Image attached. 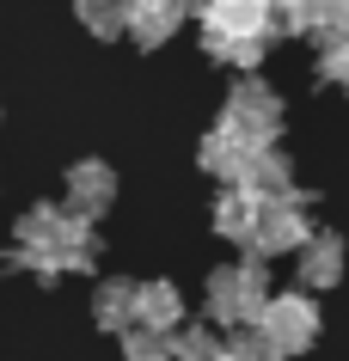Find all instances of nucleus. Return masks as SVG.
Returning a JSON list of instances; mask_svg holds the SVG:
<instances>
[{"label":"nucleus","mask_w":349,"mask_h":361,"mask_svg":"<svg viewBox=\"0 0 349 361\" xmlns=\"http://www.w3.org/2000/svg\"><path fill=\"white\" fill-rule=\"evenodd\" d=\"M190 19H202L209 61H227L239 74H257V61L270 56V43H276L270 0H202Z\"/></svg>","instance_id":"nucleus-1"},{"label":"nucleus","mask_w":349,"mask_h":361,"mask_svg":"<svg viewBox=\"0 0 349 361\" xmlns=\"http://www.w3.org/2000/svg\"><path fill=\"white\" fill-rule=\"evenodd\" d=\"M264 300H270V264L257 251H245L239 264H221L209 276V324H227V331L257 324Z\"/></svg>","instance_id":"nucleus-2"},{"label":"nucleus","mask_w":349,"mask_h":361,"mask_svg":"<svg viewBox=\"0 0 349 361\" xmlns=\"http://www.w3.org/2000/svg\"><path fill=\"white\" fill-rule=\"evenodd\" d=\"M282 92L264 86L257 74H239L227 86V104H221V129H233L239 141H252V147H276V135H282Z\"/></svg>","instance_id":"nucleus-3"},{"label":"nucleus","mask_w":349,"mask_h":361,"mask_svg":"<svg viewBox=\"0 0 349 361\" xmlns=\"http://www.w3.org/2000/svg\"><path fill=\"white\" fill-rule=\"evenodd\" d=\"M252 331L270 343L282 361H288V355H307L312 343H319V306H312V294H300V288H294V294H270Z\"/></svg>","instance_id":"nucleus-4"},{"label":"nucleus","mask_w":349,"mask_h":361,"mask_svg":"<svg viewBox=\"0 0 349 361\" xmlns=\"http://www.w3.org/2000/svg\"><path fill=\"white\" fill-rule=\"evenodd\" d=\"M312 196L307 190H288V196H270L264 209H257V239L252 251L270 264V257H288V251H300L312 239Z\"/></svg>","instance_id":"nucleus-5"},{"label":"nucleus","mask_w":349,"mask_h":361,"mask_svg":"<svg viewBox=\"0 0 349 361\" xmlns=\"http://www.w3.org/2000/svg\"><path fill=\"white\" fill-rule=\"evenodd\" d=\"M190 13H196V0H129L123 37H135L141 49H159V43H172L190 25Z\"/></svg>","instance_id":"nucleus-6"},{"label":"nucleus","mask_w":349,"mask_h":361,"mask_svg":"<svg viewBox=\"0 0 349 361\" xmlns=\"http://www.w3.org/2000/svg\"><path fill=\"white\" fill-rule=\"evenodd\" d=\"M257 153H264V147H252V141H239L233 129H221V123H214V129L202 135V147H196V166L209 171V178H221L227 190H245Z\"/></svg>","instance_id":"nucleus-7"},{"label":"nucleus","mask_w":349,"mask_h":361,"mask_svg":"<svg viewBox=\"0 0 349 361\" xmlns=\"http://www.w3.org/2000/svg\"><path fill=\"white\" fill-rule=\"evenodd\" d=\"M116 202V171L104 166V159H80V166H68V214H80V221H92Z\"/></svg>","instance_id":"nucleus-8"},{"label":"nucleus","mask_w":349,"mask_h":361,"mask_svg":"<svg viewBox=\"0 0 349 361\" xmlns=\"http://www.w3.org/2000/svg\"><path fill=\"white\" fill-rule=\"evenodd\" d=\"M276 37H331L343 31V0H270Z\"/></svg>","instance_id":"nucleus-9"},{"label":"nucleus","mask_w":349,"mask_h":361,"mask_svg":"<svg viewBox=\"0 0 349 361\" xmlns=\"http://www.w3.org/2000/svg\"><path fill=\"white\" fill-rule=\"evenodd\" d=\"M294 257H300V294H325L343 282V239L337 233H312Z\"/></svg>","instance_id":"nucleus-10"},{"label":"nucleus","mask_w":349,"mask_h":361,"mask_svg":"<svg viewBox=\"0 0 349 361\" xmlns=\"http://www.w3.org/2000/svg\"><path fill=\"white\" fill-rule=\"evenodd\" d=\"M135 324L172 337L178 324H184V294H178V282H135Z\"/></svg>","instance_id":"nucleus-11"},{"label":"nucleus","mask_w":349,"mask_h":361,"mask_svg":"<svg viewBox=\"0 0 349 361\" xmlns=\"http://www.w3.org/2000/svg\"><path fill=\"white\" fill-rule=\"evenodd\" d=\"M257 209H264V196H252V190H221V196H214V233H221L227 245L252 251V239H257Z\"/></svg>","instance_id":"nucleus-12"},{"label":"nucleus","mask_w":349,"mask_h":361,"mask_svg":"<svg viewBox=\"0 0 349 361\" xmlns=\"http://www.w3.org/2000/svg\"><path fill=\"white\" fill-rule=\"evenodd\" d=\"M92 324H98V331H116V337L135 324V282H129V276H104V282H98Z\"/></svg>","instance_id":"nucleus-13"},{"label":"nucleus","mask_w":349,"mask_h":361,"mask_svg":"<svg viewBox=\"0 0 349 361\" xmlns=\"http://www.w3.org/2000/svg\"><path fill=\"white\" fill-rule=\"evenodd\" d=\"M61 221H68V209H56V202H31V209L19 214V227H13V245H19V251H56Z\"/></svg>","instance_id":"nucleus-14"},{"label":"nucleus","mask_w":349,"mask_h":361,"mask_svg":"<svg viewBox=\"0 0 349 361\" xmlns=\"http://www.w3.org/2000/svg\"><path fill=\"white\" fill-rule=\"evenodd\" d=\"M245 190L264 196V202H270V196L300 190V184H294V159H288L282 147H264V153H257V166H252V178H245Z\"/></svg>","instance_id":"nucleus-15"},{"label":"nucleus","mask_w":349,"mask_h":361,"mask_svg":"<svg viewBox=\"0 0 349 361\" xmlns=\"http://www.w3.org/2000/svg\"><path fill=\"white\" fill-rule=\"evenodd\" d=\"M74 13H80V25H86L92 37L116 43V37H123V13H129V0H74Z\"/></svg>","instance_id":"nucleus-16"},{"label":"nucleus","mask_w":349,"mask_h":361,"mask_svg":"<svg viewBox=\"0 0 349 361\" xmlns=\"http://www.w3.org/2000/svg\"><path fill=\"white\" fill-rule=\"evenodd\" d=\"M172 361H221V337H214V324H178L172 331Z\"/></svg>","instance_id":"nucleus-17"},{"label":"nucleus","mask_w":349,"mask_h":361,"mask_svg":"<svg viewBox=\"0 0 349 361\" xmlns=\"http://www.w3.org/2000/svg\"><path fill=\"white\" fill-rule=\"evenodd\" d=\"M123 361H172V337L129 324V331H123Z\"/></svg>","instance_id":"nucleus-18"},{"label":"nucleus","mask_w":349,"mask_h":361,"mask_svg":"<svg viewBox=\"0 0 349 361\" xmlns=\"http://www.w3.org/2000/svg\"><path fill=\"white\" fill-rule=\"evenodd\" d=\"M343 74H349V49H343V31H331V37H319V80L343 86Z\"/></svg>","instance_id":"nucleus-19"}]
</instances>
